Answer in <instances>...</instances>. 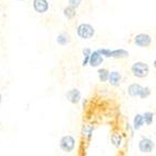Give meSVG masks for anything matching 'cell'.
I'll return each mask as SVG.
<instances>
[{
  "label": "cell",
  "mask_w": 156,
  "mask_h": 156,
  "mask_svg": "<svg viewBox=\"0 0 156 156\" xmlns=\"http://www.w3.org/2000/svg\"><path fill=\"white\" fill-rule=\"evenodd\" d=\"M131 72L135 78H146L150 73V66L143 61H136L131 66Z\"/></svg>",
  "instance_id": "obj_1"
},
{
  "label": "cell",
  "mask_w": 156,
  "mask_h": 156,
  "mask_svg": "<svg viewBox=\"0 0 156 156\" xmlns=\"http://www.w3.org/2000/svg\"><path fill=\"white\" fill-rule=\"evenodd\" d=\"M76 34L82 39L93 38V36L95 35V29L93 27V25L89 23H81L76 27Z\"/></svg>",
  "instance_id": "obj_2"
},
{
  "label": "cell",
  "mask_w": 156,
  "mask_h": 156,
  "mask_svg": "<svg viewBox=\"0 0 156 156\" xmlns=\"http://www.w3.org/2000/svg\"><path fill=\"white\" fill-rule=\"evenodd\" d=\"M59 146L63 152L70 153V152H72L73 150H74L76 140H74V138L71 136V135H65V136H62V138L60 139Z\"/></svg>",
  "instance_id": "obj_3"
},
{
  "label": "cell",
  "mask_w": 156,
  "mask_h": 156,
  "mask_svg": "<svg viewBox=\"0 0 156 156\" xmlns=\"http://www.w3.org/2000/svg\"><path fill=\"white\" fill-rule=\"evenodd\" d=\"M154 148H155V143H154V141L152 139L143 136L139 141V151L141 153L150 154L154 151Z\"/></svg>",
  "instance_id": "obj_4"
},
{
  "label": "cell",
  "mask_w": 156,
  "mask_h": 156,
  "mask_svg": "<svg viewBox=\"0 0 156 156\" xmlns=\"http://www.w3.org/2000/svg\"><path fill=\"white\" fill-rule=\"evenodd\" d=\"M134 44L138 47H141V48L148 47L152 44L151 35H148V34H146V33L136 34V35L134 36Z\"/></svg>",
  "instance_id": "obj_5"
},
{
  "label": "cell",
  "mask_w": 156,
  "mask_h": 156,
  "mask_svg": "<svg viewBox=\"0 0 156 156\" xmlns=\"http://www.w3.org/2000/svg\"><path fill=\"white\" fill-rule=\"evenodd\" d=\"M104 61V56L99 54L98 50H95V51H92L91 57H90V62L89 65L93 68H97L103 63Z\"/></svg>",
  "instance_id": "obj_6"
},
{
  "label": "cell",
  "mask_w": 156,
  "mask_h": 156,
  "mask_svg": "<svg viewBox=\"0 0 156 156\" xmlns=\"http://www.w3.org/2000/svg\"><path fill=\"white\" fill-rule=\"evenodd\" d=\"M33 8L37 13H45L49 9V3L47 0H33Z\"/></svg>",
  "instance_id": "obj_7"
},
{
  "label": "cell",
  "mask_w": 156,
  "mask_h": 156,
  "mask_svg": "<svg viewBox=\"0 0 156 156\" xmlns=\"http://www.w3.org/2000/svg\"><path fill=\"white\" fill-rule=\"evenodd\" d=\"M66 97L71 104H78L79 101H81V92L78 89H72L67 92Z\"/></svg>",
  "instance_id": "obj_8"
},
{
  "label": "cell",
  "mask_w": 156,
  "mask_h": 156,
  "mask_svg": "<svg viewBox=\"0 0 156 156\" xmlns=\"http://www.w3.org/2000/svg\"><path fill=\"white\" fill-rule=\"evenodd\" d=\"M143 89V86L138 83H132L128 86V94L131 97H140L141 91Z\"/></svg>",
  "instance_id": "obj_9"
},
{
  "label": "cell",
  "mask_w": 156,
  "mask_h": 156,
  "mask_svg": "<svg viewBox=\"0 0 156 156\" xmlns=\"http://www.w3.org/2000/svg\"><path fill=\"white\" fill-rule=\"evenodd\" d=\"M121 79H122V76L119 71H112L109 74V79H108V83L112 86H119Z\"/></svg>",
  "instance_id": "obj_10"
},
{
  "label": "cell",
  "mask_w": 156,
  "mask_h": 156,
  "mask_svg": "<svg viewBox=\"0 0 156 156\" xmlns=\"http://www.w3.org/2000/svg\"><path fill=\"white\" fill-rule=\"evenodd\" d=\"M129 56V52L127 50L120 48V49H114L110 51V58H115V59H123Z\"/></svg>",
  "instance_id": "obj_11"
},
{
  "label": "cell",
  "mask_w": 156,
  "mask_h": 156,
  "mask_svg": "<svg viewBox=\"0 0 156 156\" xmlns=\"http://www.w3.org/2000/svg\"><path fill=\"white\" fill-rule=\"evenodd\" d=\"M145 121H144L143 115L136 114L134 116V119H133V129L134 130H140L141 128L143 127Z\"/></svg>",
  "instance_id": "obj_12"
},
{
  "label": "cell",
  "mask_w": 156,
  "mask_h": 156,
  "mask_svg": "<svg viewBox=\"0 0 156 156\" xmlns=\"http://www.w3.org/2000/svg\"><path fill=\"white\" fill-rule=\"evenodd\" d=\"M71 42L70 35L68 33H60L57 36V43L61 46H66Z\"/></svg>",
  "instance_id": "obj_13"
},
{
  "label": "cell",
  "mask_w": 156,
  "mask_h": 156,
  "mask_svg": "<svg viewBox=\"0 0 156 156\" xmlns=\"http://www.w3.org/2000/svg\"><path fill=\"white\" fill-rule=\"evenodd\" d=\"M98 73V79L101 82H108V79H109V74H110V71L106 68H101L97 71Z\"/></svg>",
  "instance_id": "obj_14"
},
{
  "label": "cell",
  "mask_w": 156,
  "mask_h": 156,
  "mask_svg": "<svg viewBox=\"0 0 156 156\" xmlns=\"http://www.w3.org/2000/svg\"><path fill=\"white\" fill-rule=\"evenodd\" d=\"M63 16L68 19V20H72L74 16H76V8H73L72 5H68L63 9Z\"/></svg>",
  "instance_id": "obj_15"
},
{
  "label": "cell",
  "mask_w": 156,
  "mask_h": 156,
  "mask_svg": "<svg viewBox=\"0 0 156 156\" xmlns=\"http://www.w3.org/2000/svg\"><path fill=\"white\" fill-rule=\"evenodd\" d=\"M110 142H112V144L114 146L119 147V146H121V143H122V136L120 134H117V133H114L110 136Z\"/></svg>",
  "instance_id": "obj_16"
},
{
  "label": "cell",
  "mask_w": 156,
  "mask_h": 156,
  "mask_svg": "<svg viewBox=\"0 0 156 156\" xmlns=\"http://www.w3.org/2000/svg\"><path fill=\"white\" fill-rule=\"evenodd\" d=\"M82 52H83V56H84V59L83 61H82V66H87L90 62V57H91V54H92V50L90 49V48H84L83 50H82Z\"/></svg>",
  "instance_id": "obj_17"
},
{
  "label": "cell",
  "mask_w": 156,
  "mask_h": 156,
  "mask_svg": "<svg viewBox=\"0 0 156 156\" xmlns=\"http://www.w3.org/2000/svg\"><path fill=\"white\" fill-rule=\"evenodd\" d=\"M144 117V121H145L146 126H151L154 121V114L152 112H145L143 114Z\"/></svg>",
  "instance_id": "obj_18"
},
{
  "label": "cell",
  "mask_w": 156,
  "mask_h": 156,
  "mask_svg": "<svg viewBox=\"0 0 156 156\" xmlns=\"http://www.w3.org/2000/svg\"><path fill=\"white\" fill-rule=\"evenodd\" d=\"M151 95V89L148 87V86H145L143 89H142V91H141V94H140V98H147L148 96Z\"/></svg>",
  "instance_id": "obj_19"
},
{
  "label": "cell",
  "mask_w": 156,
  "mask_h": 156,
  "mask_svg": "<svg viewBox=\"0 0 156 156\" xmlns=\"http://www.w3.org/2000/svg\"><path fill=\"white\" fill-rule=\"evenodd\" d=\"M93 131H94V128L93 127H84L83 128V132L87 135V138L91 139L92 138V134H93Z\"/></svg>",
  "instance_id": "obj_20"
},
{
  "label": "cell",
  "mask_w": 156,
  "mask_h": 156,
  "mask_svg": "<svg viewBox=\"0 0 156 156\" xmlns=\"http://www.w3.org/2000/svg\"><path fill=\"white\" fill-rule=\"evenodd\" d=\"M82 3V0H69V5H72L73 8H79L80 5Z\"/></svg>",
  "instance_id": "obj_21"
},
{
  "label": "cell",
  "mask_w": 156,
  "mask_h": 156,
  "mask_svg": "<svg viewBox=\"0 0 156 156\" xmlns=\"http://www.w3.org/2000/svg\"><path fill=\"white\" fill-rule=\"evenodd\" d=\"M153 65H154V68H155V69H156V59L154 60V63H153Z\"/></svg>",
  "instance_id": "obj_22"
},
{
  "label": "cell",
  "mask_w": 156,
  "mask_h": 156,
  "mask_svg": "<svg viewBox=\"0 0 156 156\" xmlns=\"http://www.w3.org/2000/svg\"><path fill=\"white\" fill-rule=\"evenodd\" d=\"M0 104H1V94H0Z\"/></svg>",
  "instance_id": "obj_23"
},
{
  "label": "cell",
  "mask_w": 156,
  "mask_h": 156,
  "mask_svg": "<svg viewBox=\"0 0 156 156\" xmlns=\"http://www.w3.org/2000/svg\"><path fill=\"white\" fill-rule=\"evenodd\" d=\"M18 1H23V0H18Z\"/></svg>",
  "instance_id": "obj_24"
}]
</instances>
